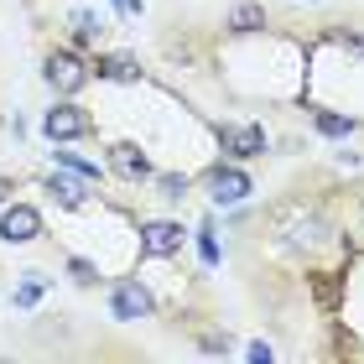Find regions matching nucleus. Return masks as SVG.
<instances>
[{
  "instance_id": "obj_2",
  "label": "nucleus",
  "mask_w": 364,
  "mask_h": 364,
  "mask_svg": "<svg viewBox=\"0 0 364 364\" xmlns=\"http://www.w3.org/2000/svg\"><path fill=\"white\" fill-rule=\"evenodd\" d=\"M42 136L53 146H68L78 136H89V114L78 105H53V109H47V120H42Z\"/></svg>"
},
{
  "instance_id": "obj_17",
  "label": "nucleus",
  "mask_w": 364,
  "mask_h": 364,
  "mask_svg": "<svg viewBox=\"0 0 364 364\" xmlns=\"http://www.w3.org/2000/svg\"><path fill=\"white\" fill-rule=\"evenodd\" d=\"M203 354H229V338H224V333H213V338H203Z\"/></svg>"
},
{
  "instance_id": "obj_15",
  "label": "nucleus",
  "mask_w": 364,
  "mask_h": 364,
  "mask_svg": "<svg viewBox=\"0 0 364 364\" xmlns=\"http://www.w3.org/2000/svg\"><path fill=\"white\" fill-rule=\"evenodd\" d=\"M68 276H73V281H84V287H94V281H99V271L89 266L84 255H73V260H68Z\"/></svg>"
},
{
  "instance_id": "obj_10",
  "label": "nucleus",
  "mask_w": 364,
  "mask_h": 364,
  "mask_svg": "<svg viewBox=\"0 0 364 364\" xmlns=\"http://www.w3.org/2000/svg\"><path fill=\"white\" fill-rule=\"evenodd\" d=\"M99 73H105V78H114V84H136V78H141L136 58H120V53H109L105 63H99Z\"/></svg>"
},
{
  "instance_id": "obj_13",
  "label": "nucleus",
  "mask_w": 364,
  "mask_h": 364,
  "mask_svg": "<svg viewBox=\"0 0 364 364\" xmlns=\"http://www.w3.org/2000/svg\"><path fill=\"white\" fill-rule=\"evenodd\" d=\"M198 255H203V266L219 260V240H213V224H203V235H198Z\"/></svg>"
},
{
  "instance_id": "obj_4",
  "label": "nucleus",
  "mask_w": 364,
  "mask_h": 364,
  "mask_svg": "<svg viewBox=\"0 0 364 364\" xmlns=\"http://www.w3.org/2000/svg\"><path fill=\"white\" fill-rule=\"evenodd\" d=\"M141 245H146V260H167V255H177L182 229L172 219H146L141 224Z\"/></svg>"
},
{
  "instance_id": "obj_8",
  "label": "nucleus",
  "mask_w": 364,
  "mask_h": 364,
  "mask_svg": "<svg viewBox=\"0 0 364 364\" xmlns=\"http://www.w3.org/2000/svg\"><path fill=\"white\" fill-rule=\"evenodd\" d=\"M42 188L58 198L63 208H84V198H89V177H78V172H53V177H42Z\"/></svg>"
},
{
  "instance_id": "obj_6",
  "label": "nucleus",
  "mask_w": 364,
  "mask_h": 364,
  "mask_svg": "<svg viewBox=\"0 0 364 364\" xmlns=\"http://www.w3.org/2000/svg\"><path fill=\"white\" fill-rule=\"evenodd\" d=\"M114 318H151L156 312V296L141 287V281H120V287H114Z\"/></svg>"
},
{
  "instance_id": "obj_12",
  "label": "nucleus",
  "mask_w": 364,
  "mask_h": 364,
  "mask_svg": "<svg viewBox=\"0 0 364 364\" xmlns=\"http://www.w3.org/2000/svg\"><path fill=\"white\" fill-rule=\"evenodd\" d=\"M318 130H323V136H349L354 120H349V114H318Z\"/></svg>"
},
{
  "instance_id": "obj_9",
  "label": "nucleus",
  "mask_w": 364,
  "mask_h": 364,
  "mask_svg": "<svg viewBox=\"0 0 364 364\" xmlns=\"http://www.w3.org/2000/svg\"><path fill=\"white\" fill-rule=\"evenodd\" d=\"M109 172L114 177H130V182H141V177H151V161H146L141 151H136V146H109Z\"/></svg>"
},
{
  "instance_id": "obj_11",
  "label": "nucleus",
  "mask_w": 364,
  "mask_h": 364,
  "mask_svg": "<svg viewBox=\"0 0 364 364\" xmlns=\"http://www.w3.org/2000/svg\"><path fill=\"white\" fill-rule=\"evenodd\" d=\"M229 26H235V31H260V26H266V11H260V6H235Z\"/></svg>"
},
{
  "instance_id": "obj_7",
  "label": "nucleus",
  "mask_w": 364,
  "mask_h": 364,
  "mask_svg": "<svg viewBox=\"0 0 364 364\" xmlns=\"http://www.w3.org/2000/svg\"><path fill=\"white\" fill-rule=\"evenodd\" d=\"M219 146L229 156H260V151H266V130H260V125H224Z\"/></svg>"
},
{
  "instance_id": "obj_1",
  "label": "nucleus",
  "mask_w": 364,
  "mask_h": 364,
  "mask_svg": "<svg viewBox=\"0 0 364 364\" xmlns=\"http://www.w3.org/2000/svg\"><path fill=\"white\" fill-rule=\"evenodd\" d=\"M250 188H255V182H250L245 167H229V161H224V167H208V198H213V203L235 208V203L250 198Z\"/></svg>"
},
{
  "instance_id": "obj_3",
  "label": "nucleus",
  "mask_w": 364,
  "mask_h": 364,
  "mask_svg": "<svg viewBox=\"0 0 364 364\" xmlns=\"http://www.w3.org/2000/svg\"><path fill=\"white\" fill-rule=\"evenodd\" d=\"M42 78L58 94H78V89H84V58H78V53H47Z\"/></svg>"
},
{
  "instance_id": "obj_14",
  "label": "nucleus",
  "mask_w": 364,
  "mask_h": 364,
  "mask_svg": "<svg viewBox=\"0 0 364 364\" xmlns=\"http://www.w3.org/2000/svg\"><path fill=\"white\" fill-rule=\"evenodd\" d=\"M58 167H68V172H78V177H99V167H94V161L73 156V151H63V156H58Z\"/></svg>"
},
{
  "instance_id": "obj_16",
  "label": "nucleus",
  "mask_w": 364,
  "mask_h": 364,
  "mask_svg": "<svg viewBox=\"0 0 364 364\" xmlns=\"http://www.w3.org/2000/svg\"><path fill=\"white\" fill-rule=\"evenodd\" d=\"M37 296H42V281H37V276H26V281H21V291H16V307H37Z\"/></svg>"
},
{
  "instance_id": "obj_18",
  "label": "nucleus",
  "mask_w": 364,
  "mask_h": 364,
  "mask_svg": "<svg viewBox=\"0 0 364 364\" xmlns=\"http://www.w3.org/2000/svg\"><path fill=\"white\" fill-rule=\"evenodd\" d=\"M109 6H114V11H125V16H136V11H141V0H109Z\"/></svg>"
},
{
  "instance_id": "obj_5",
  "label": "nucleus",
  "mask_w": 364,
  "mask_h": 364,
  "mask_svg": "<svg viewBox=\"0 0 364 364\" xmlns=\"http://www.w3.org/2000/svg\"><path fill=\"white\" fill-rule=\"evenodd\" d=\"M42 235V213L37 208H26V203H16L0 213V240H11V245H26V240H37Z\"/></svg>"
},
{
  "instance_id": "obj_19",
  "label": "nucleus",
  "mask_w": 364,
  "mask_h": 364,
  "mask_svg": "<svg viewBox=\"0 0 364 364\" xmlns=\"http://www.w3.org/2000/svg\"><path fill=\"white\" fill-rule=\"evenodd\" d=\"M6 198H11V177H0V203H6Z\"/></svg>"
}]
</instances>
